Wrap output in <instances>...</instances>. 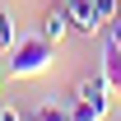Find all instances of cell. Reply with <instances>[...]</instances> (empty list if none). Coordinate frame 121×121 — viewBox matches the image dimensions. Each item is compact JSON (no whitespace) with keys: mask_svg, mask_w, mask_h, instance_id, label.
Segmentation results:
<instances>
[{"mask_svg":"<svg viewBox=\"0 0 121 121\" xmlns=\"http://www.w3.org/2000/svg\"><path fill=\"white\" fill-rule=\"evenodd\" d=\"M5 60H9V75H14V79H37V75L51 70V60H56V42H47L42 33L19 37V42L5 51Z\"/></svg>","mask_w":121,"mask_h":121,"instance_id":"cell-1","label":"cell"},{"mask_svg":"<svg viewBox=\"0 0 121 121\" xmlns=\"http://www.w3.org/2000/svg\"><path fill=\"white\" fill-rule=\"evenodd\" d=\"M107 107H112V93H107L103 75H84V79L75 84L70 117H75V121H107Z\"/></svg>","mask_w":121,"mask_h":121,"instance_id":"cell-2","label":"cell"},{"mask_svg":"<svg viewBox=\"0 0 121 121\" xmlns=\"http://www.w3.org/2000/svg\"><path fill=\"white\" fill-rule=\"evenodd\" d=\"M65 5V14H70V33H79V37H98V33L107 28L103 14L93 9V0H60Z\"/></svg>","mask_w":121,"mask_h":121,"instance_id":"cell-3","label":"cell"},{"mask_svg":"<svg viewBox=\"0 0 121 121\" xmlns=\"http://www.w3.org/2000/svg\"><path fill=\"white\" fill-rule=\"evenodd\" d=\"M98 75H103L107 93H112V98H121V47L112 42L107 33H103V51H98Z\"/></svg>","mask_w":121,"mask_h":121,"instance_id":"cell-4","label":"cell"},{"mask_svg":"<svg viewBox=\"0 0 121 121\" xmlns=\"http://www.w3.org/2000/svg\"><path fill=\"white\" fill-rule=\"evenodd\" d=\"M37 33H42L47 42H60V37L70 33V14H65L60 0H56V9H47V14H42V28H37Z\"/></svg>","mask_w":121,"mask_h":121,"instance_id":"cell-5","label":"cell"},{"mask_svg":"<svg viewBox=\"0 0 121 121\" xmlns=\"http://www.w3.org/2000/svg\"><path fill=\"white\" fill-rule=\"evenodd\" d=\"M14 42H19V28H14V14H5V9H0V47L9 51Z\"/></svg>","mask_w":121,"mask_h":121,"instance_id":"cell-6","label":"cell"},{"mask_svg":"<svg viewBox=\"0 0 121 121\" xmlns=\"http://www.w3.org/2000/svg\"><path fill=\"white\" fill-rule=\"evenodd\" d=\"M33 117H37V121H75V117H70V107H56V103H42Z\"/></svg>","mask_w":121,"mask_h":121,"instance_id":"cell-7","label":"cell"},{"mask_svg":"<svg viewBox=\"0 0 121 121\" xmlns=\"http://www.w3.org/2000/svg\"><path fill=\"white\" fill-rule=\"evenodd\" d=\"M0 121H37V117H23V112H14V107H0Z\"/></svg>","mask_w":121,"mask_h":121,"instance_id":"cell-8","label":"cell"},{"mask_svg":"<svg viewBox=\"0 0 121 121\" xmlns=\"http://www.w3.org/2000/svg\"><path fill=\"white\" fill-rule=\"evenodd\" d=\"M117 19H121V0H117Z\"/></svg>","mask_w":121,"mask_h":121,"instance_id":"cell-9","label":"cell"},{"mask_svg":"<svg viewBox=\"0 0 121 121\" xmlns=\"http://www.w3.org/2000/svg\"><path fill=\"white\" fill-rule=\"evenodd\" d=\"M0 107H5V103H0Z\"/></svg>","mask_w":121,"mask_h":121,"instance_id":"cell-10","label":"cell"},{"mask_svg":"<svg viewBox=\"0 0 121 121\" xmlns=\"http://www.w3.org/2000/svg\"><path fill=\"white\" fill-rule=\"evenodd\" d=\"M117 121H121V117H117Z\"/></svg>","mask_w":121,"mask_h":121,"instance_id":"cell-11","label":"cell"}]
</instances>
